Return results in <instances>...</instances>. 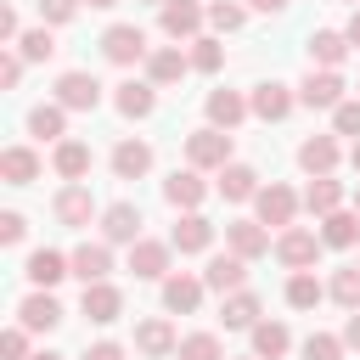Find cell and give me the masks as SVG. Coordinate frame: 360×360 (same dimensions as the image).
<instances>
[{
  "instance_id": "39",
  "label": "cell",
  "mask_w": 360,
  "mask_h": 360,
  "mask_svg": "<svg viewBox=\"0 0 360 360\" xmlns=\"http://www.w3.org/2000/svg\"><path fill=\"white\" fill-rule=\"evenodd\" d=\"M343 309H360V264H343V270H332V287H326Z\"/></svg>"
},
{
  "instance_id": "30",
  "label": "cell",
  "mask_w": 360,
  "mask_h": 360,
  "mask_svg": "<svg viewBox=\"0 0 360 360\" xmlns=\"http://www.w3.org/2000/svg\"><path fill=\"white\" fill-rule=\"evenodd\" d=\"M0 180H6V186L39 180V152H34V146H6V152H0Z\"/></svg>"
},
{
  "instance_id": "43",
  "label": "cell",
  "mask_w": 360,
  "mask_h": 360,
  "mask_svg": "<svg viewBox=\"0 0 360 360\" xmlns=\"http://www.w3.org/2000/svg\"><path fill=\"white\" fill-rule=\"evenodd\" d=\"M0 360H34V354H28V326H6V338H0Z\"/></svg>"
},
{
  "instance_id": "53",
  "label": "cell",
  "mask_w": 360,
  "mask_h": 360,
  "mask_svg": "<svg viewBox=\"0 0 360 360\" xmlns=\"http://www.w3.org/2000/svg\"><path fill=\"white\" fill-rule=\"evenodd\" d=\"M349 163H354V174H360V141H354V146H349Z\"/></svg>"
},
{
  "instance_id": "24",
  "label": "cell",
  "mask_w": 360,
  "mask_h": 360,
  "mask_svg": "<svg viewBox=\"0 0 360 360\" xmlns=\"http://www.w3.org/2000/svg\"><path fill=\"white\" fill-rule=\"evenodd\" d=\"M349 51H354V45H349V34H338V28H315V34H309V62H315V68H332V73H338Z\"/></svg>"
},
{
  "instance_id": "14",
  "label": "cell",
  "mask_w": 360,
  "mask_h": 360,
  "mask_svg": "<svg viewBox=\"0 0 360 360\" xmlns=\"http://www.w3.org/2000/svg\"><path fill=\"white\" fill-rule=\"evenodd\" d=\"M112 107H118L124 118H152L158 84H152V79H124V84H112Z\"/></svg>"
},
{
  "instance_id": "21",
  "label": "cell",
  "mask_w": 360,
  "mask_h": 360,
  "mask_svg": "<svg viewBox=\"0 0 360 360\" xmlns=\"http://www.w3.org/2000/svg\"><path fill=\"white\" fill-rule=\"evenodd\" d=\"M186 68H191V56H186L180 45H158V51L146 56V79H152L158 90H163V84H180Z\"/></svg>"
},
{
  "instance_id": "22",
  "label": "cell",
  "mask_w": 360,
  "mask_h": 360,
  "mask_svg": "<svg viewBox=\"0 0 360 360\" xmlns=\"http://www.w3.org/2000/svg\"><path fill=\"white\" fill-rule=\"evenodd\" d=\"M202 107H208V124H214V129H236V124L253 112L242 90H208V101H202Z\"/></svg>"
},
{
  "instance_id": "27",
  "label": "cell",
  "mask_w": 360,
  "mask_h": 360,
  "mask_svg": "<svg viewBox=\"0 0 360 360\" xmlns=\"http://www.w3.org/2000/svg\"><path fill=\"white\" fill-rule=\"evenodd\" d=\"M259 315H264V304H259V292H248V287H242V292H231V298L219 304V321H225L231 332H253V326H259Z\"/></svg>"
},
{
  "instance_id": "36",
  "label": "cell",
  "mask_w": 360,
  "mask_h": 360,
  "mask_svg": "<svg viewBox=\"0 0 360 360\" xmlns=\"http://www.w3.org/2000/svg\"><path fill=\"white\" fill-rule=\"evenodd\" d=\"M321 298H326V287L315 281V270H292V276H287V304H292V309H315Z\"/></svg>"
},
{
  "instance_id": "50",
  "label": "cell",
  "mask_w": 360,
  "mask_h": 360,
  "mask_svg": "<svg viewBox=\"0 0 360 360\" xmlns=\"http://www.w3.org/2000/svg\"><path fill=\"white\" fill-rule=\"evenodd\" d=\"M349 349H360V309H349V321H343V332H338Z\"/></svg>"
},
{
  "instance_id": "55",
  "label": "cell",
  "mask_w": 360,
  "mask_h": 360,
  "mask_svg": "<svg viewBox=\"0 0 360 360\" xmlns=\"http://www.w3.org/2000/svg\"><path fill=\"white\" fill-rule=\"evenodd\" d=\"M84 6H96V11H107V6H118V0H84Z\"/></svg>"
},
{
  "instance_id": "40",
  "label": "cell",
  "mask_w": 360,
  "mask_h": 360,
  "mask_svg": "<svg viewBox=\"0 0 360 360\" xmlns=\"http://www.w3.org/2000/svg\"><path fill=\"white\" fill-rule=\"evenodd\" d=\"M186 56H191V68H197V73H219V62H225V45H219V39H208V34H197Z\"/></svg>"
},
{
  "instance_id": "54",
  "label": "cell",
  "mask_w": 360,
  "mask_h": 360,
  "mask_svg": "<svg viewBox=\"0 0 360 360\" xmlns=\"http://www.w3.org/2000/svg\"><path fill=\"white\" fill-rule=\"evenodd\" d=\"M34 360H62V354H56V349H39V354H34Z\"/></svg>"
},
{
  "instance_id": "46",
  "label": "cell",
  "mask_w": 360,
  "mask_h": 360,
  "mask_svg": "<svg viewBox=\"0 0 360 360\" xmlns=\"http://www.w3.org/2000/svg\"><path fill=\"white\" fill-rule=\"evenodd\" d=\"M79 6L84 0H39V22H73Z\"/></svg>"
},
{
  "instance_id": "34",
  "label": "cell",
  "mask_w": 360,
  "mask_h": 360,
  "mask_svg": "<svg viewBox=\"0 0 360 360\" xmlns=\"http://www.w3.org/2000/svg\"><path fill=\"white\" fill-rule=\"evenodd\" d=\"M304 208H309V214H321V219H326V214H338V208H343V186H338L332 174H315V180H309V191H304Z\"/></svg>"
},
{
  "instance_id": "56",
  "label": "cell",
  "mask_w": 360,
  "mask_h": 360,
  "mask_svg": "<svg viewBox=\"0 0 360 360\" xmlns=\"http://www.w3.org/2000/svg\"><path fill=\"white\" fill-rule=\"evenodd\" d=\"M354 214H360V191H354Z\"/></svg>"
},
{
  "instance_id": "4",
  "label": "cell",
  "mask_w": 360,
  "mask_h": 360,
  "mask_svg": "<svg viewBox=\"0 0 360 360\" xmlns=\"http://www.w3.org/2000/svg\"><path fill=\"white\" fill-rule=\"evenodd\" d=\"M56 101H62L68 112H96V107H101V79L84 73V68H68V73L56 79Z\"/></svg>"
},
{
  "instance_id": "13",
  "label": "cell",
  "mask_w": 360,
  "mask_h": 360,
  "mask_svg": "<svg viewBox=\"0 0 360 360\" xmlns=\"http://www.w3.org/2000/svg\"><path fill=\"white\" fill-rule=\"evenodd\" d=\"M202 17H208V11H202L197 0H169V6L158 11V28H163L169 39H186V45H191L197 28H202Z\"/></svg>"
},
{
  "instance_id": "5",
  "label": "cell",
  "mask_w": 360,
  "mask_h": 360,
  "mask_svg": "<svg viewBox=\"0 0 360 360\" xmlns=\"http://www.w3.org/2000/svg\"><path fill=\"white\" fill-rule=\"evenodd\" d=\"M349 84H343V73H332V68H309V79L298 84V101L304 107H326V112H338L349 96H343Z\"/></svg>"
},
{
  "instance_id": "26",
  "label": "cell",
  "mask_w": 360,
  "mask_h": 360,
  "mask_svg": "<svg viewBox=\"0 0 360 360\" xmlns=\"http://www.w3.org/2000/svg\"><path fill=\"white\" fill-rule=\"evenodd\" d=\"M169 242H174V253H208L214 225H208L202 214H180V219H174V231H169Z\"/></svg>"
},
{
  "instance_id": "9",
  "label": "cell",
  "mask_w": 360,
  "mask_h": 360,
  "mask_svg": "<svg viewBox=\"0 0 360 360\" xmlns=\"http://www.w3.org/2000/svg\"><path fill=\"white\" fill-rule=\"evenodd\" d=\"M79 315H84V321H96V326H112V321L124 315V292H118L112 281H90V287H84V298H79Z\"/></svg>"
},
{
  "instance_id": "42",
  "label": "cell",
  "mask_w": 360,
  "mask_h": 360,
  "mask_svg": "<svg viewBox=\"0 0 360 360\" xmlns=\"http://www.w3.org/2000/svg\"><path fill=\"white\" fill-rule=\"evenodd\" d=\"M208 22H214L219 34H236V28L248 22V11H242L236 0H214V6H208Z\"/></svg>"
},
{
  "instance_id": "25",
  "label": "cell",
  "mask_w": 360,
  "mask_h": 360,
  "mask_svg": "<svg viewBox=\"0 0 360 360\" xmlns=\"http://www.w3.org/2000/svg\"><path fill=\"white\" fill-rule=\"evenodd\" d=\"M298 169L315 180V174H332L338 169V135H309L304 146H298Z\"/></svg>"
},
{
  "instance_id": "58",
  "label": "cell",
  "mask_w": 360,
  "mask_h": 360,
  "mask_svg": "<svg viewBox=\"0 0 360 360\" xmlns=\"http://www.w3.org/2000/svg\"><path fill=\"white\" fill-rule=\"evenodd\" d=\"M349 6H354V11H360V0H349Z\"/></svg>"
},
{
  "instance_id": "20",
  "label": "cell",
  "mask_w": 360,
  "mask_h": 360,
  "mask_svg": "<svg viewBox=\"0 0 360 360\" xmlns=\"http://www.w3.org/2000/svg\"><path fill=\"white\" fill-rule=\"evenodd\" d=\"M202 287H208L202 276H186V270H174V276L163 281V309H169V315H191V309L202 304Z\"/></svg>"
},
{
  "instance_id": "59",
  "label": "cell",
  "mask_w": 360,
  "mask_h": 360,
  "mask_svg": "<svg viewBox=\"0 0 360 360\" xmlns=\"http://www.w3.org/2000/svg\"><path fill=\"white\" fill-rule=\"evenodd\" d=\"M242 360H259V354H242Z\"/></svg>"
},
{
  "instance_id": "37",
  "label": "cell",
  "mask_w": 360,
  "mask_h": 360,
  "mask_svg": "<svg viewBox=\"0 0 360 360\" xmlns=\"http://www.w3.org/2000/svg\"><path fill=\"white\" fill-rule=\"evenodd\" d=\"M17 56H22V62H51V56H56V34H51L45 22L28 28V34L17 39Z\"/></svg>"
},
{
  "instance_id": "31",
  "label": "cell",
  "mask_w": 360,
  "mask_h": 360,
  "mask_svg": "<svg viewBox=\"0 0 360 360\" xmlns=\"http://www.w3.org/2000/svg\"><path fill=\"white\" fill-rule=\"evenodd\" d=\"M219 197H225V202H253V197H259V169L225 163V169H219Z\"/></svg>"
},
{
  "instance_id": "18",
  "label": "cell",
  "mask_w": 360,
  "mask_h": 360,
  "mask_svg": "<svg viewBox=\"0 0 360 360\" xmlns=\"http://www.w3.org/2000/svg\"><path fill=\"white\" fill-rule=\"evenodd\" d=\"M73 276L90 287V281H107V270H112V242H79L73 253Z\"/></svg>"
},
{
  "instance_id": "49",
  "label": "cell",
  "mask_w": 360,
  "mask_h": 360,
  "mask_svg": "<svg viewBox=\"0 0 360 360\" xmlns=\"http://www.w3.org/2000/svg\"><path fill=\"white\" fill-rule=\"evenodd\" d=\"M17 39H22V22H17V11L6 6V11H0V45H17Z\"/></svg>"
},
{
  "instance_id": "48",
  "label": "cell",
  "mask_w": 360,
  "mask_h": 360,
  "mask_svg": "<svg viewBox=\"0 0 360 360\" xmlns=\"http://www.w3.org/2000/svg\"><path fill=\"white\" fill-rule=\"evenodd\" d=\"M0 84H6V90H17V84H22V56H17V51H6V56H0Z\"/></svg>"
},
{
  "instance_id": "19",
  "label": "cell",
  "mask_w": 360,
  "mask_h": 360,
  "mask_svg": "<svg viewBox=\"0 0 360 360\" xmlns=\"http://www.w3.org/2000/svg\"><path fill=\"white\" fill-rule=\"evenodd\" d=\"M22 276H28L34 287H45V292H51L62 276H73V259H68V253H56V248H39V253H28Z\"/></svg>"
},
{
  "instance_id": "11",
  "label": "cell",
  "mask_w": 360,
  "mask_h": 360,
  "mask_svg": "<svg viewBox=\"0 0 360 360\" xmlns=\"http://www.w3.org/2000/svg\"><path fill=\"white\" fill-rule=\"evenodd\" d=\"M225 248H231L236 259H248V264H253V259H264V253H270V231H264L259 219H231V225H225Z\"/></svg>"
},
{
  "instance_id": "6",
  "label": "cell",
  "mask_w": 360,
  "mask_h": 360,
  "mask_svg": "<svg viewBox=\"0 0 360 360\" xmlns=\"http://www.w3.org/2000/svg\"><path fill=\"white\" fill-rule=\"evenodd\" d=\"M253 208H259V225L287 231V225H292V214H298V191H292V186H281V180H270V186H259Z\"/></svg>"
},
{
  "instance_id": "57",
  "label": "cell",
  "mask_w": 360,
  "mask_h": 360,
  "mask_svg": "<svg viewBox=\"0 0 360 360\" xmlns=\"http://www.w3.org/2000/svg\"><path fill=\"white\" fill-rule=\"evenodd\" d=\"M152 6H169V0H152Z\"/></svg>"
},
{
  "instance_id": "8",
  "label": "cell",
  "mask_w": 360,
  "mask_h": 360,
  "mask_svg": "<svg viewBox=\"0 0 360 360\" xmlns=\"http://www.w3.org/2000/svg\"><path fill=\"white\" fill-rule=\"evenodd\" d=\"M292 84H281V79H264V84H253V96H248V107H253V118H264V124H281L287 112H292Z\"/></svg>"
},
{
  "instance_id": "17",
  "label": "cell",
  "mask_w": 360,
  "mask_h": 360,
  "mask_svg": "<svg viewBox=\"0 0 360 360\" xmlns=\"http://www.w3.org/2000/svg\"><path fill=\"white\" fill-rule=\"evenodd\" d=\"M202 281H208L219 298H231V292H242V287H248V259H236V253H214V259H208V270H202Z\"/></svg>"
},
{
  "instance_id": "45",
  "label": "cell",
  "mask_w": 360,
  "mask_h": 360,
  "mask_svg": "<svg viewBox=\"0 0 360 360\" xmlns=\"http://www.w3.org/2000/svg\"><path fill=\"white\" fill-rule=\"evenodd\" d=\"M22 236H28V219H22L17 208H6V214H0V242H6V248H17Z\"/></svg>"
},
{
  "instance_id": "7",
  "label": "cell",
  "mask_w": 360,
  "mask_h": 360,
  "mask_svg": "<svg viewBox=\"0 0 360 360\" xmlns=\"http://www.w3.org/2000/svg\"><path fill=\"white\" fill-rule=\"evenodd\" d=\"M169 253H174V242H152V236L129 242V270H135V281H169Z\"/></svg>"
},
{
  "instance_id": "52",
  "label": "cell",
  "mask_w": 360,
  "mask_h": 360,
  "mask_svg": "<svg viewBox=\"0 0 360 360\" xmlns=\"http://www.w3.org/2000/svg\"><path fill=\"white\" fill-rule=\"evenodd\" d=\"M248 6H253V11H270V17H276V11H287V0H248Z\"/></svg>"
},
{
  "instance_id": "16",
  "label": "cell",
  "mask_w": 360,
  "mask_h": 360,
  "mask_svg": "<svg viewBox=\"0 0 360 360\" xmlns=\"http://www.w3.org/2000/svg\"><path fill=\"white\" fill-rule=\"evenodd\" d=\"M141 208L135 202H107L101 208V242H141Z\"/></svg>"
},
{
  "instance_id": "51",
  "label": "cell",
  "mask_w": 360,
  "mask_h": 360,
  "mask_svg": "<svg viewBox=\"0 0 360 360\" xmlns=\"http://www.w3.org/2000/svg\"><path fill=\"white\" fill-rule=\"evenodd\" d=\"M343 34H349V45L360 51V11H349V28H343Z\"/></svg>"
},
{
  "instance_id": "44",
  "label": "cell",
  "mask_w": 360,
  "mask_h": 360,
  "mask_svg": "<svg viewBox=\"0 0 360 360\" xmlns=\"http://www.w3.org/2000/svg\"><path fill=\"white\" fill-rule=\"evenodd\" d=\"M332 135H354V141H360V96L332 112Z\"/></svg>"
},
{
  "instance_id": "38",
  "label": "cell",
  "mask_w": 360,
  "mask_h": 360,
  "mask_svg": "<svg viewBox=\"0 0 360 360\" xmlns=\"http://www.w3.org/2000/svg\"><path fill=\"white\" fill-rule=\"evenodd\" d=\"M174 360H225V349H219L214 332H186L180 349H174Z\"/></svg>"
},
{
  "instance_id": "1",
  "label": "cell",
  "mask_w": 360,
  "mask_h": 360,
  "mask_svg": "<svg viewBox=\"0 0 360 360\" xmlns=\"http://www.w3.org/2000/svg\"><path fill=\"white\" fill-rule=\"evenodd\" d=\"M186 163L191 169H225V163H236L231 158V129H214V124L191 129L186 135Z\"/></svg>"
},
{
  "instance_id": "3",
  "label": "cell",
  "mask_w": 360,
  "mask_h": 360,
  "mask_svg": "<svg viewBox=\"0 0 360 360\" xmlns=\"http://www.w3.org/2000/svg\"><path fill=\"white\" fill-rule=\"evenodd\" d=\"M321 236L315 231H304V225H287V231H276V259L287 264V270H315V259H321Z\"/></svg>"
},
{
  "instance_id": "12",
  "label": "cell",
  "mask_w": 360,
  "mask_h": 360,
  "mask_svg": "<svg viewBox=\"0 0 360 360\" xmlns=\"http://www.w3.org/2000/svg\"><path fill=\"white\" fill-rule=\"evenodd\" d=\"M17 326H28V332H56V326H62V304H56L45 287H34V292L17 304Z\"/></svg>"
},
{
  "instance_id": "32",
  "label": "cell",
  "mask_w": 360,
  "mask_h": 360,
  "mask_svg": "<svg viewBox=\"0 0 360 360\" xmlns=\"http://www.w3.org/2000/svg\"><path fill=\"white\" fill-rule=\"evenodd\" d=\"M28 135L34 141H68V107L62 101H45L28 112Z\"/></svg>"
},
{
  "instance_id": "2",
  "label": "cell",
  "mask_w": 360,
  "mask_h": 360,
  "mask_svg": "<svg viewBox=\"0 0 360 360\" xmlns=\"http://www.w3.org/2000/svg\"><path fill=\"white\" fill-rule=\"evenodd\" d=\"M101 56H107L112 68H135V62H146L152 51H146V34H141L135 22H112V28L101 34Z\"/></svg>"
},
{
  "instance_id": "10",
  "label": "cell",
  "mask_w": 360,
  "mask_h": 360,
  "mask_svg": "<svg viewBox=\"0 0 360 360\" xmlns=\"http://www.w3.org/2000/svg\"><path fill=\"white\" fill-rule=\"evenodd\" d=\"M163 197H169V208H180V214H197V208H202V197H208V186H202V169H174V174L163 180Z\"/></svg>"
},
{
  "instance_id": "41",
  "label": "cell",
  "mask_w": 360,
  "mask_h": 360,
  "mask_svg": "<svg viewBox=\"0 0 360 360\" xmlns=\"http://www.w3.org/2000/svg\"><path fill=\"white\" fill-rule=\"evenodd\" d=\"M343 338H332V332H309L304 338V360H343Z\"/></svg>"
},
{
  "instance_id": "28",
  "label": "cell",
  "mask_w": 360,
  "mask_h": 360,
  "mask_svg": "<svg viewBox=\"0 0 360 360\" xmlns=\"http://www.w3.org/2000/svg\"><path fill=\"white\" fill-rule=\"evenodd\" d=\"M146 169H152V146H146V141L129 135V141L112 146V174H118V180H141Z\"/></svg>"
},
{
  "instance_id": "47",
  "label": "cell",
  "mask_w": 360,
  "mask_h": 360,
  "mask_svg": "<svg viewBox=\"0 0 360 360\" xmlns=\"http://www.w3.org/2000/svg\"><path fill=\"white\" fill-rule=\"evenodd\" d=\"M79 360H129V349H124V343H112V338H101V343H90Z\"/></svg>"
},
{
  "instance_id": "33",
  "label": "cell",
  "mask_w": 360,
  "mask_h": 360,
  "mask_svg": "<svg viewBox=\"0 0 360 360\" xmlns=\"http://www.w3.org/2000/svg\"><path fill=\"white\" fill-rule=\"evenodd\" d=\"M321 242H326V248H354V242H360V214H354V208L326 214V219H321Z\"/></svg>"
},
{
  "instance_id": "35",
  "label": "cell",
  "mask_w": 360,
  "mask_h": 360,
  "mask_svg": "<svg viewBox=\"0 0 360 360\" xmlns=\"http://www.w3.org/2000/svg\"><path fill=\"white\" fill-rule=\"evenodd\" d=\"M287 349H292V332H287L281 321H259V326H253V354H259V360H281Z\"/></svg>"
},
{
  "instance_id": "15",
  "label": "cell",
  "mask_w": 360,
  "mask_h": 360,
  "mask_svg": "<svg viewBox=\"0 0 360 360\" xmlns=\"http://www.w3.org/2000/svg\"><path fill=\"white\" fill-rule=\"evenodd\" d=\"M51 208H56V219H62V225H73V231H79V225H90V219H101V214H96V197H90V186H84V180H79V186H62Z\"/></svg>"
},
{
  "instance_id": "23",
  "label": "cell",
  "mask_w": 360,
  "mask_h": 360,
  "mask_svg": "<svg viewBox=\"0 0 360 360\" xmlns=\"http://www.w3.org/2000/svg\"><path fill=\"white\" fill-rule=\"evenodd\" d=\"M135 349H141L146 360H163V354H174V349H180V338H174V326H169L163 315H152V321H141V326H135Z\"/></svg>"
},
{
  "instance_id": "29",
  "label": "cell",
  "mask_w": 360,
  "mask_h": 360,
  "mask_svg": "<svg viewBox=\"0 0 360 360\" xmlns=\"http://www.w3.org/2000/svg\"><path fill=\"white\" fill-rule=\"evenodd\" d=\"M51 169H56L68 186H79V180L90 174V146H84V141H56V152H51Z\"/></svg>"
}]
</instances>
